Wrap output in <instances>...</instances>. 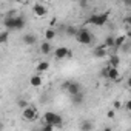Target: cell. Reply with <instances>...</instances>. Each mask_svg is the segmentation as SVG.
Wrapping results in <instances>:
<instances>
[{
  "mask_svg": "<svg viewBox=\"0 0 131 131\" xmlns=\"http://www.w3.org/2000/svg\"><path fill=\"white\" fill-rule=\"evenodd\" d=\"M32 11H34V14H36L37 17H45V16L48 14V8H46L43 3H34Z\"/></svg>",
  "mask_w": 131,
  "mask_h": 131,
  "instance_id": "cell-8",
  "label": "cell"
},
{
  "mask_svg": "<svg viewBox=\"0 0 131 131\" xmlns=\"http://www.w3.org/2000/svg\"><path fill=\"white\" fill-rule=\"evenodd\" d=\"M125 42H126V37H125L123 34H120V36H116V48H120V46H123V45H125Z\"/></svg>",
  "mask_w": 131,
  "mask_h": 131,
  "instance_id": "cell-21",
  "label": "cell"
},
{
  "mask_svg": "<svg viewBox=\"0 0 131 131\" xmlns=\"http://www.w3.org/2000/svg\"><path fill=\"white\" fill-rule=\"evenodd\" d=\"M65 32H67V36L76 37V36H77V32H79V29H77L74 25H67V26H65Z\"/></svg>",
  "mask_w": 131,
  "mask_h": 131,
  "instance_id": "cell-16",
  "label": "cell"
},
{
  "mask_svg": "<svg viewBox=\"0 0 131 131\" xmlns=\"http://www.w3.org/2000/svg\"><path fill=\"white\" fill-rule=\"evenodd\" d=\"M83 99H85L83 93H79V94H76V96H71V102H73L74 105H82V103H83Z\"/></svg>",
  "mask_w": 131,
  "mask_h": 131,
  "instance_id": "cell-18",
  "label": "cell"
},
{
  "mask_svg": "<svg viewBox=\"0 0 131 131\" xmlns=\"http://www.w3.org/2000/svg\"><path fill=\"white\" fill-rule=\"evenodd\" d=\"M105 46H106V48H116V37L108 36V37L105 39Z\"/></svg>",
  "mask_w": 131,
  "mask_h": 131,
  "instance_id": "cell-20",
  "label": "cell"
},
{
  "mask_svg": "<svg viewBox=\"0 0 131 131\" xmlns=\"http://www.w3.org/2000/svg\"><path fill=\"white\" fill-rule=\"evenodd\" d=\"M103 131H113V129H111V128H110V126H106V128H105V129H103Z\"/></svg>",
  "mask_w": 131,
  "mask_h": 131,
  "instance_id": "cell-30",
  "label": "cell"
},
{
  "mask_svg": "<svg viewBox=\"0 0 131 131\" xmlns=\"http://www.w3.org/2000/svg\"><path fill=\"white\" fill-rule=\"evenodd\" d=\"M93 56L97 57V59H103V57L106 56V46H105V45H102V46H96V48L93 49Z\"/></svg>",
  "mask_w": 131,
  "mask_h": 131,
  "instance_id": "cell-10",
  "label": "cell"
},
{
  "mask_svg": "<svg viewBox=\"0 0 131 131\" xmlns=\"http://www.w3.org/2000/svg\"><path fill=\"white\" fill-rule=\"evenodd\" d=\"M125 110L131 113V99H128V100H126V103H125Z\"/></svg>",
  "mask_w": 131,
  "mask_h": 131,
  "instance_id": "cell-25",
  "label": "cell"
},
{
  "mask_svg": "<svg viewBox=\"0 0 131 131\" xmlns=\"http://www.w3.org/2000/svg\"><path fill=\"white\" fill-rule=\"evenodd\" d=\"M17 105H19V108H20L22 111H23L25 108H28V106H29V105H28V102H26L25 99H19V100H17Z\"/></svg>",
  "mask_w": 131,
  "mask_h": 131,
  "instance_id": "cell-23",
  "label": "cell"
},
{
  "mask_svg": "<svg viewBox=\"0 0 131 131\" xmlns=\"http://www.w3.org/2000/svg\"><path fill=\"white\" fill-rule=\"evenodd\" d=\"M126 83H128V86L131 88V77H128V82H126Z\"/></svg>",
  "mask_w": 131,
  "mask_h": 131,
  "instance_id": "cell-29",
  "label": "cell"
},
{
  "mask_svg": "<svg viewBox=\"0 0 131 131\" xmlns=\"http://www.w3.org/2000/svg\"><path fill=\"white\" fill-rule=\"evenodd\" d=\"M3 26L8 31H20L25 28V19L22 16H6L3 20Z\"/></svg>",
  "mask_w": 131,
  "mask_h": 131,
  "instance_id": "cell-1",
  "label": "cell"
},
{
  "mask_svg": "<svg viewBox=\"0 0 131 131\" xmlns=\"http://www.w3.org/2000/svg\"><path fill=\"white\" fill-rule=\"evenodd\" d=\"M88 23L94 25V26H103L108 22V13H100V14H91L86 20Z\"/></svg>",
  "mask_w": 131,
  "mask_h": 131,
  "instance_id": "cell-3",
  "label": "cell"
},
{
  "mask_svg": "<svg viewBox=\"0 0 131 131\" xmlns=\"http://www.w3.org/2000/svg\"><path fill=\"white\" fill-rule=\"evenodd\" d=\"M56 36H57V32H56L52 28H48V29L45 31V40H46V42L54 40V39H56Z\"/></svg>",
  "mask_w": 131,
  "mask_h": 131,
  "instance_id": "cell-17",
  "label": "cell"
},
{
  "mask_svg": "<svg viewBox=\"0 0 131 131\" xmlns=\"http://www.w3.org/2000/svg\"><path fill=\"white\" fill-rule=\"evenodd\" d=\"M120 77V73L117 68H113V67H108V79L111 80H117Z\"/></svg>",
  "mask_w": 131,
  "mask_h": 131,
  "instance_id": "cell-14",
  "label": "cell"
},
{
  "mask_svg": "<svg viewBox=\"0 0 131 131\" xmlns=\"http://www.w3.org/2000/svg\"><path fill=\"white\" fill-rule=\"evenodd\" d=\"M62 88H63L65 91H68L71 96H76V94L82 93V88H80V83H79V82H65V83L62 85Z\"/></svg>",
  "mask_w": 131,
  "mask_h": 131,
  "instance_id": "cell-5",
  "label": "cell"
},
{
  "mask_svg": "<svg viewBox=\"0 0 131 131\" xmlns=\"http://www.w3.org/2000/svg\"><path fill=\"white\" fill-rule=\"evenodd\" d=\"M29 85L34 86V88H40V86L43 85V80H42L40 74H34V76H31V77H29Z\"/></svg>",
  "mask_w": 131,
  "mask_h": 131,
  "instance_id": "cell-11",
  "label": "cell"
},
{
  "mask_svg": "<svg viewBox=\"0 0 131 131\" xmlns=\"http://www.w3.org/2000/svg\"><path fill=\"white\" fill-rule=\"evenodd\" d=\"M52 51H54V48H52L51 42H46V40H45V42L40 45V52H42L43 56H49Z\"/></svg>",
  "mask_w": 131,
  "mask_h": 131,
  "instance_id": "cell-9",
  "label": "cell"
},
{
  "mask_svg": "<svg viewBox=\"0 0 131 131\" xmlns=\"http://www.w3.org/2000/svg\"><path fill=\"white\" fill-rule=\"evenodd\" d=\"M76 40L80 45H91L93 40H94V36H93V32L88 28H80L79 32H77V36H76Z\"/></svg>",
  "mask_w": 131,
  "mask_h": 131,
  "instance_id": "cell-2",
  "label": "cell"
},
{
  "mask_svg": "<svg viewBox=\"0 0 131 131\" xmlns=\"http://www.w3.org/2000/svg\"><path fill=\"white\" fill-rule=\"evenodd\" d=\"M119 63H120V59H119V56L113 54V56L110 57V67H113V68H117V67H119Z\"/></svg>",
  "mask_w": 131,
  "mask_h": 131,
  "instance_id": "cell-19",
  "label": "cell"
},
{
  "mask_svg": "<svg viewBox=\"0 0 131 131\" xmlns=\"http://www.w3.org/2000/svg\"><path fill=\"white\" fill-rule=\"evenodd\" d=\"M48 70H49V62H46V60L39 62V63H37V67H36L37 74H43V73H46Z\"/></svg>",
  "mask_w": 131,
  "mask_h": 131,
  "instance_id": "cell-12",
  "label": "cell"
},
{
  "mask_svg": "<svg viewBox=\"0 0 131 131\" xmlns=\"http://www.w3.org/2000/svg\"><path fill=\"white\" fill-rule=\"evenodd\" d=\"M94 129V123L91 120H83L80 123V131H93Z\"/></svg>",
  "mask_w": 131,
  "mask_h": 131,
  "instance_id": "cell-15",
  "label": "cell"
},
{
  "mask_svg": "<svg viewBox=\"0 0 131 131\" xmlns=\"http://www.w3.org/2000/svg\"><path fill=\"white\" fill-rule=\"evenodd\" d=\"M123 5H125V6H129V8H131V0H125V2H123Z\"/></svg>",
  "mask_w": 131,
  "mask_h": 131,
  "instance_id": "cell-28",
  "label": "cell"
},
{
  "mask_svg": "<svg viewBox=\"0 0 131 131\" xmlns=\"http://www.w3.org/2000/svg\"><path fill=\"white\" fill-rule=\"evenodd\" d=\"M123 22H125V25H126V26H131V16L125 17V20H123Z\"/></svg>",
  "mask_w": 131,
  "mask_h": 131,
  "instance_id": "cell-27",
  "label": "cell"
},
{
  "mask_svg": "<svg viewBox=\"0 0 131 131\" xmlns=\"http://www.w3.org/2000/svg\"><path fill=\"white\" fill-rule=\"evenodd\" d=\"M43 120H45V123H49V125H54V126H62V123H63L62 116L56 114L54 111H46L45 116H43Z\"/></svg>",
  "mask_w": 131,
  "mask_h": 131,
  "instance_id": "cell-4",
  "label": "cell"
},
{
  "mask_svg": "<svg viewBox=\"0 0 131 131\" xmlns=\"http://www.w3.org/2000/svg\"><path fill=\"white\" fill-rule=\"evenodd\" d=\"M40 131H54V125H49V123H45L43 126H42V129Z\"/></svg>",
  "mask_w": 131,
  "mask_h": 131,
  "instance_id": "cell-24",
  "label": "cell"
},
{
  "mask_svg": "<svg viewBox=\"0 0 131 131\" xmlns=\"http://www.w3.org/2000/svg\"><path fill=\"white\" fill-rule=\"evenodd\" d=\"M22 40H23V43H25V45L31 46V45H34V43L37 42V36H34V34H31V32H28V34H25V36L22 37Z\"/></svg>",
  "mask_w": 131,
  "mask_h": 131,
  "instance_id": "cell-13",
  "label": "cell"
},
{
  "mask_svg": "<svg viewBox=\"0 0 131 131\" xmlns=\"http://www.w3.org/2000/svg\"><path fill=\"white\" fill-rule=\"evenodd\" d=\"M54 57L57 60H63V59H68L71 57V49L67 48V46H59L54 49Z\"/></svg>",
  "mask_w": 131,
  "mask_h": 131,
  "instance_id": "cell-6",
  "label": "cell"
},
{
  "mask_svg": "<svg viewBox=\"0 0 131 131\" xmlns=\"http://www.w3.org/2000/svg\"><path fill=\"white\" fill-rule=\"evenodd\" d=\"M22 117L25 120H28V122H32V120L37 119V110L34 106H28V108H25L22 111Z\"/></svg>",
  "mask_w": 131,
  "mask_h": 131,
  "instance_id": "cell-7",
  "label": "cell"
},
{
  "mask_svg": "<svg viewBox=\"0 0 131 131\" xmlns=\"http://www.w3.org/2000/svg\"><path fill=\"white\" fill-rule=\"evenodd\" d=\"M114 116H116V113H114V110H110V111L106 113V117H108V119H113Z\"/></svg>",
  "mask_w": 131,
  "mask_h": 131,
  "instance_id": "cell-26",
  "label": "cell"
},
{
  "mask_svg": "<svg viewBox=\"0 0 131 131\" xmlns=\"http://www.w3.org/2000/svg\"><path fill=\"white\" fill-rule=\"evenodd\" d=\"M9 39V31L8 29H3L2 32H0V43H6Z\"/></svg>",
  "mask_w": 131,
  "mask_h": 131,
  "instance_id": "cell-22",
  "label": "cell"
}]
</instances>
